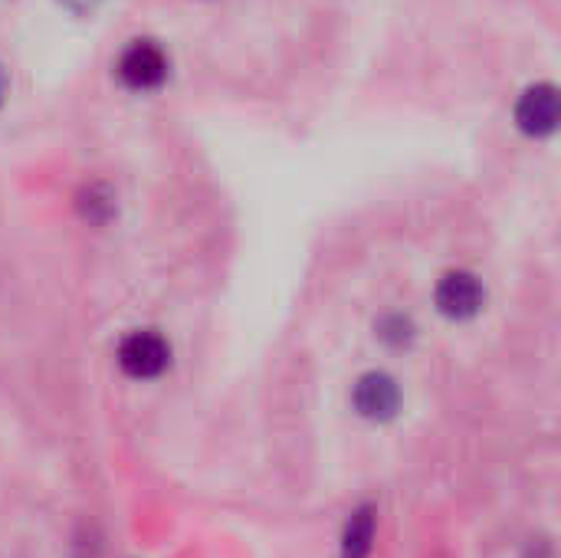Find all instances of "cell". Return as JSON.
Segmentation results:
<instances>
[{
  "instance_id": "obj_6",
  "label": "cell",
  "mask_w": 561,
  "mask_h": 558,
  "mask_svg": "<svg viewBox=\"0 0 561 558\" xmlns=\"http://www.w3.org/2000/svg\"><path fill=\"white\" fill-rule=\"evenodd\" d=\"M371 543H375V510L358 506L342 536V558H368Z\"/></svg>"
},
{
  "instance_id": "obj_5",
  "label": "cell",
  "mask_w": 561,
  "mask_h": 558,
  "mask_svg": "<svg viewBox=\"0 0 561 558\" xmlns=\"http://www.w3.org/2000/svg\"><path fill=\"white\" fill-rule=\"evenodd\" d=\"M355 411L368 421H391L401 408V388L391 375L385 372H368L358 378L352 391Z\"/></svg>"
},
{
  "instance_id": "obj_4",
  "label": "cell",
  "mask_w": 561,
  "mask_h": 558,
  "mask_svg": "<svg viewBox=\"0 0 561 558\" xmlns=\"http://www.w3.org/2000/svg\"><path fill=\"white\" fill-rule=\"evenodd\" d=\"M516 125L533 135L546 138L559 128V89L552 82H536L516 102Z\"/></svg>"
},
{
  "instance_id": "obj_10",
  "label": "cell",
  "mask_w": 561,
  "mask_h": 558,
  "mask_svg": "<svg viewBox=\"0 0 561 558\" xmlns=\"http://www.w3.org/2000/svg\"><path fill=\"white\" fill-rule=\"evenodd\" d=\"M7 89H10V76H7V66L0 62V105H3V99H7Z\"/></svg>"
},
{
  "instance_id": "obj_8",
  "label": "cell",
  "mask_w": 561,
  "mask_h": 558,
  "mask_svg": "<svg viewBox=\"0 0 561 558\" xmlns=\"http://www.w3.org/2000/svg\"><path fill=\"white\" fill-rule=\"evenodd\" d=\"M411 332H414V326H411L404 316H388V319L381 322V339L391 342V345H404V342L411 339Z\"/></svg>"
},
{
  "instance_id": "obj_2",
  "label": "cell",
  "mask_w": 561,
  "mask_h": 558,
  "mask_svg": "<svg viewBox=\"0 0 561 558\" xmlns=\"http://www.w3.org/2000/svg\"><path fill=\"white\" fill-rule=\"evenodd\" d=\"M115 358H118V368L128 378L148 382V378H158V375L168 372V365H171V345L158 332L145 329V332L125 335Z\"/></svg>"
},
{
  "instance_id": "obj_1",
  "label": "cell",
  "mask_w": 561,
  "mask_h": 558,
  "mask_svg": "<svg viewBox=\"0 0 561 558\" xmlns=\"http://www.w3.org/2000/svg\"><path fill=\"white\" fill-rule=\"evenodd\" d=\"M168 69H171L168 53H164L154 39H131V43L122 49L118 62H115L118 79H122L128 89H135V92H151V89H158V86L168 79Z\"/></svg>"
},
{
  "instance_id": "obj_9",
  "label": "cell",
  "mask_w": 561,
  "mask_h": 558,
  "mask_svg": "<svg viewBox=\"0 0 561 558\" xmlns=\"http://www.w3.org/2000/svg\"><path fill=\"white\" fill-rule=\"evenodd\" d=\"M59 3L72 13H92L99 7V0H59Z\"/></svg>"
},
{
  "instance_id": "obj_3",
  "label": "cell",
  "mask_w": 561,
  "mask_h": 558,
  "mask_svg": "<svg viewBox=\"0 0 561 558\" xmlns=\"http://www.w3.org/2000/svg\"><path fill=\"white\" fill-rule=\"evenodd\" d=\"M486 303V289L480 283V276L467 273V270H454L437 283V309L447 319H473Z\"/></svg>"
},
{
  "instance_id": "obj_7",
  "label": "cell",
  "mask_w": 561,
  "mask_h": 558,
  "mask_svg": "<svg viewBox=\"0 0 561 558\" xmlns=\"http://www.w3.org/2000/svg\"><path fill=\"white\" fill-rule=\"evenodd\" d=\"M79 210H82V217L85 220H92V224H105L112 214H115V194L105 187V184H85L82 191H79Z\"/></svg>"
}]
</instances>
